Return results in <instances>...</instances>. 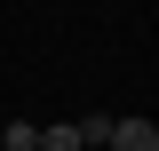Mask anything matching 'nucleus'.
<instances>
[{"instance_id": "nucleus-1", "label": "nucleus", "mask_w": 159, "mask_h": 151, "mask_svg": "<svg viewBox=\"0 0 159 151\" xmlns=\"http://www.w3.org/2000/svg\"><path fill=\"white\" fill-rule=\"evenodd\" d=\"M111 151H159V127L151 119H111Z\"/></svg>"}, {"instance_id": "nucleus-2", "label": "nucleus", "mask_w": 159, "mask_h": 151, "mask_svg": "<svg viewBox=\"0 0 159 151\" xmlns=\"http://www.w3.org/2000/svg\"><path fill=\"white\" fill-rule=\"evenodd\" d=\"M0 151H40V127L32 119H0Z\"/></svg>"}, {"instance_id": "nucleus-3", "label": "nucleus", "mask_w": 159, "mask_h": 151, "mask_svg": "<svg viewBox=\"0 0 159 151\" xmlns=\"http://www.w3.org/2000/svg\"><path fill=\"white\" fill-rule=\"evenodd\" d=\"M72 135H80V143H111V119H103V112H88V119H80Z\"/></svg>"}, {"instance_id": "nucleus-4", "label": "nucleus", "mask_w": 159, "mask_h": 151, "mask_svg": "<svg viewBox=\"0 0 159 151\" xmlns=\"http://www.w3.org/2000/svg\"><path fill=\"white\" fill-rule=\"evenodd\" d=\"M40 151H80V135L72 127H40Z\"/></svg>"}]
</instances>
